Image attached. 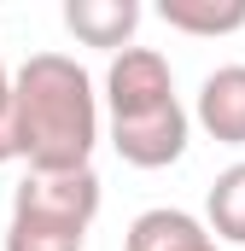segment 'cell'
I'll use <instances>...</instances> for the list:
<instances>
[{
  "label": "cell",
  "mask_w": 245,
  "mask_h": 251,
  "mask_svg": "<svg viewBox=\"0 0 245 251\" xmlns=\"http://www.w3.org/2000/svg\"><path fill=\"white\" fill-rule=\"evenodd\" d=\"M18 88V152L35 176H76L94 170L99 140V94L94 76L70 53H29L12 76Z\"/></svg>",
  "instance_id": "1"
},
{
  "label": "cell",
  "mask_w": 245,
  "mask_h": 251,
  "mask_svg": "<svg viewBox=\"0 0 245 251\" xmlns=\"http://www.w3.org/2000/svg\"><path fill=\"white\" fill-rule=\"evenodd\" d=\"M105 111H111V146L134 170H170L187 152V117L170 59L158 47H122L105 70Z\"/></svg>",
  "instance_id": "2"
},
{
  "label": "cell",
  "mask_w": 245,
  "mask_h": 251,
  "mask_svg": "<svg viewBox=\"0 0 245 251\" xmlns=\"http://www.w3.org/2000/svg\"><path fill=\"white\" fill-rule=\"evenodd\" d=\"M99 216V176H24L12 193V222H6V251H82L88 228Z\"/></svg>",
  "instance_id": "3"
},
{
  "label": "cell",
  "mask_w": 245,
  "mask_h": 251,
  "mask_svg": "<svg viewBox=\"0 0 245 251\" xmlns=\"http://www.w3.org/2000/svg\"><path fill=\"white\" fill-rule=\"evenodd\" d=\"M193 117L216 146H245V64H216L198 82Z\"/></svg>",
  "instance_id": "4"
},
{
  "label": "cell",
  "mask_w": 245,
  "mask_h": 251,
  "mask_svg": "<svg viewBox=\"0 0 245 251\" xmlns=\"http://www.w3.org/2000/svg\"><path fill=\"white\" fill-rule=\"evenodd\" d=\"M122 251H222V240L210 234V222H198L193 210L175 204H152L128 222Z\"/></svg>",
  "instance_id": "5"
},
{
  "label": "cell",
  "mask_w": 245,
  "mask_h": 251,
  "mask_svg": "<svg viewBox=\"0 0 245 251\" xmlns=\"http://www.w3.org/2000/svg\"><path fill=\"white\" fill-rule=\"evenodd\" d=\"M64 29L82 47H105L117 59L122 47H134L140 29V6L134 0H64Z\"/></svg>",
  "instance_id": "6"
},
{
  "label": "cell",
  "mask_w": 245,
  "mask_h": 251,
  "mask_svg": "<svg viewBox=\"0 0 245 251\" xmlns=\"http://www.w3.org/2000/svg\"><path fill=\"white\" fill-rule=\"evenodd\" d=\"M158 18L181 35H234L245 29V0H164Z\"/></svg>",
  "instance_id": "7"
},
{
  "label": "cell",
  "mask_w": 245,
  "mask_h": 251,
  "mask_svg": "<svg viewBox=\"0 0 245 251\" xmlns=\"http://www.w3.org/2000/svg\"><path fill=\"white\" fill-rule=\"evenodd\" d=\"M204 222H210L216 240L245 246V164H228L210 181V193H204Z\"/></svg>",
  "instance_id": "8"
},
{
  "label": "cell",
  "mask_w": 245,
  "mask_h": 251,
  "mask_svg": "<svg viewBox=\"0 0 245 251\" xmlns=\"http://www.w3.org/2000/svg\"><path fill=\"white\" fill-rule=\"evenodd\" d=\"M12 158H24L18 152V88H12L6 59H0V164H12Z\"/></svg>",
  "instance_id": "9"
}]
</instances>
